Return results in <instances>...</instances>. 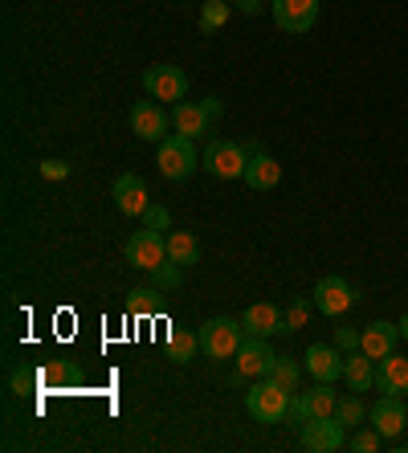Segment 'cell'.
Here are the masks:
<instances>
[{"label": "cell", "mask_w": 408, "mask_h": 453, "mask_svg": "<svg viewBox=\"0 0 408 453\" xmlns=\"http://www.w3.org/2000/svg\"><path fill=\"white\" fill-rule=\"evenodd\" d=\"M273 25L286 33H311L319 21V0H270Z\"/></svg>", "instance_id": "cell-10"}, {"label": "cell", "mask_w": 408, "mask_h": 453, "mask_svg": "<svg viewBox=\"0 0 408 453\" xmlns=\"http://www.w3.org/2000/svg\"><path fill=\"white\" fill-rule=\"evenodd\" d=\"M156 168H159V176H168V180H189L192 172L200 168V156H196V148H192V139L180 135V131L159 139Z\"/></svg>", "instance_id": "cell-3"}, {"label": "cell", "mask_w": 408, "mask_h": 453, "mask_svg": "<svg viewBox=\"0 0 408 453\" xmlns=\"http://www.w3.org/2000/svg\"><path fill=\"white\" fill-rule=\"evenodd\" d=\"M168 262H176V265H196V262H200V242L192 237V233H184V229L168 233Z\"/></svg>", "instance_id": "cell-22"}, {"label": "cell", "mask_w": 408, "mask_h": 453, "mask_svg": "<svg viewBox=\"0 0 408 453\" xmlns=\"http://www.w3.org/2000/svg\"><path fill=\"white\" fill-rule=\"evenodd\" d=\"M286 421L298 425V429L311 421V409H306V392H290V412H286Z\"/></svg>", "instance_id": "cell-33"}, {"label": "cell", "mask_w": 408, "mask_h": 453, "mask_svg": "<svg viewBox=\"0 0 408 453\" xmlns=\"http://www.w3.org/2000/svg\"><path fill=\"white\" fill-rule=\"evenodd\" d=\"M229 17H233L229 0H204L200 4V33H220L229 25Z\"/></svg>", "instance_id": "cell-26"}, {"label": "cell", "mask_w": 408, "mask_h": 453, "mask_svg": "<svg viewBox=\"0 0 408 453\" xmlns=\"http://www.w3.org/2000/svg\"><path fill=\"white\" fill-rule=\"evenodd\" d=\"M266 380L282 384L286 392H298V380H303V364H294L290 356H273V364H270V372H266Z\"/></svg>", "instance_id": "cell-25"}, {"label": "cell", "mask_w": 408, "mask_h": 453, "mask_svg": "<svg viewBox=\"0 0 408 453\" xmlns=\"http://www.w3.org/2000/svg\"><path fill=\"white\" fill-rule=\"evenodd\" d=\"M311 306L306 298H294L290 306H286V315H282V335H294V331H303L306 327V319H311Z\"/></svg>", "instance_id": "cell-27"}, {"label": "cell", "mask_w": 408, "mask_h": 453, "mask_svg": "<svg viewBox=\"0 0 408 453\" xmlns=\"http://www.w3.org/2000/svg\"><path fill=\"white\" fill-rule=\"evenodd\" d=\"M343 380H347V388L351 392H367V388H376V359L364 356V351H351L343 364Z\"/></svg>", "instance_id": "cell-19"}, {"label": "cell", "mask_w": 408, "mask_h": 453, "mask_svg": "<svg viewBox=\"0 0 408 453\" xmlns=\"http://www.w3.org/2000/svg\"><path fill=\"white\" fill-rule=\"evenodd\" d=\"M73 380H78L73 364H50V368H42V388H62V384H73Z\"/></svg>", "instance_id": "cell-30"}, {"label": "cell", "mask_w": 408, "mask_h": 453, "mask_svg": "<svg viewBox=\"0 0 408 453\" xmlns=\"http://www.w3.org/2000/svg\"><path fill=\"white\" fill-rule=\"evenodd\" d=\"M335 417L347 425V429H356V425L367 417V409H364V401H359L356 392H351V396H339V404H335Z\"/></svg>", "instance_id": "cell-28"}, {"label": "cell", "mask_w": 408, "mask_h": 453, "mask_svg": "<svg viewBox=\"0 0 408 453\" xmlns=\"http://www.w3.org/2000/svg\"><path fill=\"white\" fill-rule=\"evenodd\" d=\"M400 343V327L396 323H388V319H376V323H367L364 331H359V351L372 359H384L392 356Z\"/></svg>", "instance_id": "cell-14"}, {"label": "cell", "mask_w": 408, "mask_h": 453, "mask_svg": "<svg viewBox=\"0 0 408 453\" xmlns=\"http://www.w3.org/2000/svg\"><path fill=\"white\" fill-rule=\"evenodd\" d=\"M396 327H400V339H408V311H404V315H400V323H396Z\"/></svg>", "instance_id": "cell-39"}, {"label": "cell", "mask_w": 408, "mask_h": 453, "mask_svg": "<svg viewBox=\"0 0 408 453\" xmlns=\"http://www.w3.org/2000/svg\"><path fill=\"white\" fill-rule=\"evenodd\" d=\"M245 184H250L253 192H270V188H278V180H282V164L273 156H266V151H258V156L245 164Z\"/></svg>", "instance_id": "cell-18"}, {"label": "cell", "mask_w": 408, "mask_h": 453, "mask_svg": "<svg viewBox=\"0 0 408 453\" xmlns=\"http://www.w3.org/2000/svg\"><path fill=\"white\" fill-rule=\"evenodd\" d=\"M143 90L156 103H184L189 95V74L180 70V65H151L143 74Z\"/></svg>", "instance_id": "cell-7"}, {"label": "cell", "mask_w": 408, "mask_h": 453, "mask_svg": "<svg viewBox=\"0 0 408 453\" xmlns=\"http://www.w3.org/2000/svg\"><path fill=\"white\" fill-rule=\"evenodd\" d=\"M172 123H176L180 135L196 139V135H204V131L212 127V119L204 115V106L200 103H189V98H184V103H176V111H172Z\"/></svg>", "instance_id": "cell-20"}, {"label": "cell", "mask_w": 408, "mask_h": 453, "mask_svg": "<svg viewBox=\"0 0 408 453\" xmlns=\"http://www.w3.org/2000/svg\"><path fill=\"white\" fill-rule=\"evenodd\" d=\"M143 225L147 229H156V233H164L172 225V212L164 209V204H147V212H143Z\"/></svg>", "instance_id": "cell-34"}, {"label": "cell", "mask_w": 408, "mask_h": 453, "mask_svg": "<svg viewBox=\"0 0 408 453\" xmlns=\"http://www.w3.org/2000/svg\"><path fill=\"white\" fill-rule=\"evenodd\" d=\"M9 388L17 392V396H33V392H42V368H17L9 376Z\"/></svg>", "instance_id": "cell-29"}, {"label": "cell", "mask_w": 408, "mask_h": 453, "mask_svg": "<svg viewBox=\"0 0 408 453\" xmlns=\"http://www.w3.org/2000/svg\"><path fill=\"white\" fill-rule=\"evenodd\" d=\"M343 364H347V356L335 348V343H311V348H306V359H303V368L311 372L314 380H323V384L343 380Z\"/></svg>", "instance_id": "cell-11"}, {"label": "cell", "mask_w": 408, "mask_h": 453, "mask_svg": "<svg viewBox=\"0 0 408 453\" xmlns=\"http://www.w3.org/2000/svg\"><path fill=\"white\" fill-rule=\"evenodd\" d=\"M131 131L139 139H147V143H159V139L168 135V115L159 111V103L143 98V103L131 106Z\"/></svg>", "instance_id": "cell-15"}, {"label": "cell", "mask_w": 408, "mask_h": 453, "mask_svg": "<svg viewBox=\"0 0 408 453\" xmlns=\"http://www.w3.org/2000/svg\"><path fill=\"white\" fill-rule=\"evenodd\" d=\"M196 351H200V335H192L189 327H172V335H168V359L172 364H189Z\"/></svg>", "instance_id": "cell-24"}, {"label": "cell", "mask_w": 408, "mask_h": 453, "mask_svg": "<svg viewBox=\"0 0 408 453\" xmlns=\"http://www.w3.org/2000/svg\"><path fill=\"white\" fill-rule=\"evenodd\" d=\"M164 290L159 286H139V290H131V298H127V311L135 319H156L159 311H164Z\"/></svg>", "instance_id": "cell-21"}, {"label": "cell", "mask_w": 408, "mask_h": 453, "mask_svg": "<svg viewBox=\"0 0 408 453\" xmlns=\"http://www.w3.org/2000/svg\"><path fill=\"white\" fill-rule=\"evenodd\" d=\"M335 348L343 351V356L359 351V331H351V327H335Z\"/></svg>", "instance_id": "cell-35"}, {"label": "cell", "mask_w": 408, "mask_h": 453, "mask_svg": "<svg viewBox=\"0 0 408 453\" xmlns=\"http://www.w3.org/2000/svg\"><path fill=\"white\" fill-rule=\"evenodd\" d=\"M311 303L319 306V315L339 319V315H347V311H351V306L359 303V295H356V286L347 282V278L327 274V278H319V282H314Z\"/></svg>", "instance_id": "cell-5"}, {"label": "cell", "mask_w": 408, "mask_h": 453, "mask_svg": "<svg viewBox=\"0 0 408 453\" xmlns=\"http://www.w3.org/2000/svg\"><path fill=\"white\" fill-rule=\"evenodd\" d=\"M200 106H204V115H209L212 123H217V119L225 115V106H220V98H200Z\"/></svg>", "instance_id": "cell-38"}, {"label": "cell", "mask_w": 408, "mask_h": 453, "mask_svg": "<svg viewBox=\"0 0 408 453\" xmlns=\"http://www.w3.org/2000/svg\"><path fill=\"white\" fill-rule=\"evenodd\" d=\"M42 176L45 180H65V176H70V164H65V159H45V164H42Z\"/></svg>", "instance_id": "cell-36"}, {"label": "cell", "mask_w": 408, "mask_h": 453, "mask_svg": "<svg viewBox=\"0 0 408 453\" xmlns=\"http://www.w3.org/2000/svg\"><path fill=\"white\" fill-rule=\"evenodd\" d=\"M180 270H184V265H176V262H159L156 270H151V282H156L159 290H176V286H180Z\"/></svg>", "instance_id": "cell-32"}, {"label": "cell", "mask_w": 408, "mask_h": 453, "mask_svg": "<svg viewBox=\"0 0 408 453\" xmlns=\"http://www.w3.org/2000/svg\"><path fill=\"white\" fill-rule=\"evenodd\" d=\"M196 335H200V351L209 359H233L241 348V339H245V327H241V319L220 315V319H209Z\"/></svg>", "instance_id": "cell-2"}, {"label": "cell", "mask_w": 408, "mask_h": 453, "mask_svg": "<svg viewBox=\"0 0 408 453\" xmlns=\"http://www.w3.org/2000/svg\"><path fill=\"white\" fill-rule=\"evenodd\" d=\"M250 148L245 143H233V139H212L209 148H204V156H200V164H204V172L217 180H237L245 176V164H250Z\"/></svg>", "instance_id": "cell-4"}, {"label": "cell", "mask_w": 408, "mask_h": 453, "mask_svg": "<svg viewBox=\"0 0 408 453\" xmlns=\"http://www.w3.org/2000/svg\"><path fill=\"white\" fill-rule=\"evenodd\" d=\"M111 196H115V204H119V212L123 217H143L147 212V184L135 176V172H123V176L111 184Z\"/></svg>", "instance_id": "cell-13"}, {"label": "cell", "mask_w": 408, "mask_h": 453, "mask_svg": "<svg viewBox=\"0 0 408 453\" xmlns=\"http://www.w3.org/2000/svg\"><path fill=\"white\" fill-rule=\"evenodd\" d=\"M233 359H237V372L245 380H262L266 372H270V364H273V348L266 343V335H245Z\"/></svg>", "instance_id": "cell-12"}, {"label": "cell", "mask_w": 408, "mask_h": 453, "mask_svg": "<svg viewBox=\"0 0 408 453\" xmlns=\"http://www.w3.org/2000/svg\"><path fill=\"white\" fill-rule=\"evenodd\" d=\"M262 4H266V0H233V9L245 12V17H258V12H262Z\"/></svg>", "instance_id": "cell-37"}, {"label": "cell", "mask_w": 408, "mask_h": 453, "mask_svg": "<svg viewBox=\"0 0 408 453\" xmlns=\"http://www.w3.org/2000/svg\"><path fill=\"white\" fill-rule=\"evenodd\" d=\"M380 445H384V437H380V433L372 429V425H367V429H359V433H351V437H347V449H356V453H376Z\"/></svg>", "instance_id": "cell-31"}, {"label": "cell", "mask_w": 408, "mask_h": 453, "mask_svg": "<svg viewBox=\"0 0 408 453\" xmlns=\"http://www.w3.org/2000/svg\"><path fill=\"white\" fill-rule=\"evenodd\" d=\"M245 409H250L253 421L278 425V421H286V412H290V392L262 376V380H253V388L245 392Z\"/></svg>", "instance_id": "cell-1"}, {"label": "cell", "mask_w": 408, "mask_h": 453, "mask_svg": "<svg viewBox=\"0 0 408 453\" xmlns=\"http://www.w3.org/2000/svg\"><path fill=\"white\" fill-rule=\"evenodd\" d=\"M127 262L139 265V270H156L159 262H168V237L156 229H139L127 237Z\"/></svg>", "instance_id": "cell-8"}, {"label": "cell", "mask_w": 408, "mask_h": 453, "mask_svg": "<svg viewBox=\"0 0 408 453\" xmlns=\"http://www.w3.org/2000/svg\"><path fill=\"white\" fill-rule=\"evenodd\" d=\"M376 388L380 396H408V356H384L376 359Z\"/></svg>", "instance_id": "cell-16"}, {"label": "cell", "mask_w": 408, "mask_h": 453, "mask_svg": "<svg viewBox=\"0 0 408 453\" xmlns=\"http://www.w3.org/2000/svg\"><path fill=\"white\" fill-rule=\"evenodd\" d=\"M335 404H339V392L323 380H314V388L306 392V409H311V421L314 417H335Z\"/></svg>", "instance_id": "cell-23"}, {"label": "cell", "mask_w": 408, "mask_h": 453, "mask_svg": "<svg viewBox=\"0 0 408 453\" xmlns=\"http://www.w3.org/2000/svg\"><path fill=\"white\" fill-rule=\"evenodd\" d=\"M303 449L306 453H335L347 449V425L339 417H314V421L303 425Z\"/></svg>", "instance_id": "cell-6"}, {"label": "cell", "mask_w": 408, "mask_h": 453, "mask_svg": "<svg viewBox=\"0 0 408 453\" xmlns=\"http://www.w3.org/2000/svg\"><path fill=\"white\" fill-rule=\"evenodd\" d=\"M367 421H372V429H376L384 441H396L400 433H404V425H408L404 396H380V401L367 409Z\"/></svg>", "instance_id": "cell-9"}, {"label": "cell", "mask_w": 408, "mask_h": 453, "mask_svg": "<svg viewBox=\"0 0 408 453\" xmlns=\"http://www.w3.org/2000/svg\"><path fill=\"white\" fill-rule=\"evenodd\" d=\"M241 327H245V335H282V311L273 303H253L245 306V315H241Z\"/></svg>", "instance_id": "cell-17"}]
</instances>
